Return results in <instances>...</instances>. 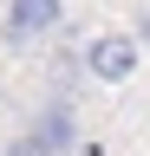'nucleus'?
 Wrapping results in <instances>:
<instances>
[{"label": "nucleus", "mask_w": 150, "mask_h": 156, "mask_svg": "<svg viewBox=\"0 0 150 156\" xmlns=\"http://www.w3.org/2000/svg\"><path fill=\"white\" fill-rule=\"evenodd\" d=\"M85 72L98 78V85H124L130 72H137V39H124V33H98L85 46Z\"/></svg>", "instance_id": "1"}, {"label": "nucleus", "mask_w": 150, "mask_h": 156, "mask_svg": "<svg viewBox=\"0 0 150 156\" xmlns=\"http://www.w3.org/2000/svg\"><path fill=\"white\" fill-rule=\"evenodd\" d=\"M59 20H65V0H13V7H7V39H13V46L46 39Z\"/></svg>", "instance_id": "2"}, {"label": "nucleus", "mask_w": 150, "mask_h": 156, "mask_svg": "<svg viewBox=\"0 0 150 156\" xmlns=\"http://www.w3.org/2000/svg\"><path fill=\"white\" fill-rule=\"evenodd\" d=\"M33 124L46 130V143L59 150V156H72V143H79V117H72V104H46Z\"/></svg>", "instance_id": "3"}, {"label": "nucleus", "mask_w": 150, "mask_h": 156, "mask_svg": "<svg viewBox=\"0 0 150 156\" xmlns=\"http://www.w3.org/2000/svg\"><path fill=\"white\" fill-rule=\"evenodd\" d=\"M7 156H59V150L46 143V130H39V124H26V130H20V136L7 143Z\"/></svg>", "instance_id": "4"}]
</instances>
